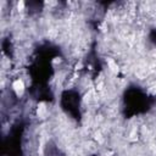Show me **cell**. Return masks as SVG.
Returning <instances> with one entry per match:
<instances>
[{"label":"cell","instance_id":"cell-1","mask_svg":"<svg viewBox=\"0 0 156 156\" xmlns=\"http://www.w3.org/2000/svg\"><path fill=\"white\" fill-rule=\"evenodd\" d=\"M12 90L16 93L17 97H21L24 92V83L22 79H16L14 83H12Z\"/></svg>","mask_w":156,"mask_h":156}]
</instances>
